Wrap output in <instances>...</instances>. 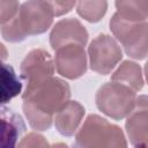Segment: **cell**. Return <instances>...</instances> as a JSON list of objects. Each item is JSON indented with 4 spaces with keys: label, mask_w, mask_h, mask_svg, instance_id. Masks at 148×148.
Wrapping results in <instances>:
<instances>
[{
    "label": "cell",
    "mask_w": 148,
    "mask_h": 148,
    "mask_svg": "<svg viewBox=\"0 0 148 148\" xmlns=\"http://www.w3.org/2000/svg\"><path fill=\"white\" fill-rule=\"evenodd\" d=\"M145 75H146V80L148 82V61L145 64Z\"/></svg>",
    "instance_id": "ffe728a7"
},
{
    "label": "cell",
    "mask_w": 148,
    "mask_h": 148,
    "mask_svg": "<svg viewBox=\"0 0 148 148\" xmlns=\"http://www.w3.org/2000/svg\"><path fill=\"white\" fill-rule=\"evenodd\" d=\"M88 56L91 71L106 75L110 74L121 60L123 52L114 38L105 34H99L90 42Z\"/></svg>",
    "instance_id": "8992f818"
},
{
    "label": "cell",
    "mask_w": 148,
    "mask_h": 148,
    "mask_svg": "<svg viewBox=\"0 0 148 148\" xmlns=\"http://www.w3.org/2000/svg\"><path fill=\"white\" fill-rule=\"evenodd\" d=\"M84 108L76 101H68L54 117V126L57 131L65 136L73 135L84 117Z\"/></svg>",
    "instance_id": "8fae6325"
},
{
    "label": "cell",
    "mask_w": 148,
    "mask_h": 148,
    "mask_svg": "<svg viewBox=\"0 0 148 148\" xmlns=\"http://www.w3.org/2000/svg\"><path fill=\"white\" fill-rule=\"evenodd\" d=\"M54 60L44 49L31 50L21 62V76L27 86L39 83L53 75Z\"/></svg>",
    "instance_id": "ba28073f"
},
{
    "label": "cell",
    "mask_w": 148,
    "mask_h": 148,
    "mask_svg": "<svg viewBox=\"0 0 148 148\" xmlns=\"http://www.w3.org/2000/svg\"><path fill=\"white\" fill-rule=\"evenodd\" d=\"M54 66L57 72L66 79H77L87 71V56L80 44H68L56 50Z\"/></svg>",
    "instance_id": "52a82bcc"
},
{
    "label": "cell",
    "mask_w": 148,
    "mask_h": 148,
    "mask_svg": "<svg viewBox=\"0 0 148 148\" xmlns=\"http://www.w3.org/2000/svg\"><path fill=\"white\" fill-rule=\"evenodd\" d=\"M52 7L56 16H61L69 13L76 3V0H45Z\"/></svg>",
    "instance_id": "ac0fdd59"
},
{
    "label": "cell",
    "mask_w": 148,
    "mask_h": 148,
    "mask_svg": "<svg viewBox=\"0 0 148 148\" xmlns=\"http://www.w3.org/2000/svg\"><path fill=\"white\" fill-rule=\"evenodd\" d=\"M110 30L121 44L127 56L133 59L148 57V22H130L117 13L110 20Z\"/></svg>",
    "instance_id": "5b68a950"
},
{
    "label": "cell",
    "mask_w": 148,
    "mask_h": 148,
    "mask_svg": "<svg viewBox=\"0 0 148 148\" xmlns=\"http://www.w3.org/2000/svg\"><path fill=\"white\" fill-rule=\"evenodd\" d=\"M71 89L59 77H49L39 83L27 86L23 98V112L29 125L37 131H47L53 116L69 101Z\"/></svg>",
    "instance_id": "6da1fadb"
},
{
    "label": "cell",
    "mask_w": 148,
    "mask_h": 148,
    "mask_svg": "<svg viewBox=\"0 0 148 148\" xmlns=\"http://www.w3.org/2000/svg\"><path fill=\"white\" fill-rule=\"evenodd\" d=\"M88 42V31L76 18L60 20L50 34V45L56 51L68 44H80L84 46Z\"/></svg>",
    "instance_id": "30bf717a"
},
{
    "label": "cell",
    "mask_w": 148,
    "mask_h": 148,
    "mask_svg": "<svg viewBox=\"0 0 148 148\" xmlns=\"http://www.w3.org/2000/svg\"><path fill=\"white\" fill-rule=\"evenodd\" d=\"M131 143L135 147H148V96L136 97V103L125 123Z\"/></svg>",
    "instance_id": "9c48e42d"
},
{
    "label": "cell",
    "mask_w": 148,
    "mask_h": 148,
    "mask_svg": "<svg viewBox=\"0 0 148 148\" xmlns=\"http://www.w3.org/2000/svg\"><path fill=\"white\" fill-rule=\"evenodd\" d=\"M117 14L130 22H142L148 18V0H116Z\"/></svg>",
    "instance_id": "5bb4252c"
},
{
    "label": "cell",
    "mask_w": 148,
    "mask_h": 148,
    "mask_svg": "<svg viewBox=\"0 0 148 148\" xmlns=\"http://www.w3.org/2000/svg\"><path fill=\"white\" fill-rule=\"evenodd\" d=\"M22 83L16 76L12 66L2 64L1 74V103L5 104L21 92Z\"/></svg>",
    "instance_id": "9a60e30c"
},
{
    "label": "cell",
    "mask_w": 148,
    "mask_h": 148,
    "mask_svg": "<svg viewBox=\"0 0 148 148\" xmlns=\"http://www.w3.org/2000/svg\"><path fill=\"white\" fill-rule=\"evenodd\" d=\"M54 12L45 0H28L20 6L15 17L1 24V35L5 40L17 43L29 36L45 32L52 24Z\"/></svg>",
    "instance_id": "7a4b0ae2"
},
{
    "label": "cell",
    "mask_w": 148,
    "mask_h": 148,
    "mask_svg": "<svg viewBox=\"0 0 148 148\" xmlns=\"http://www.w3.org/2000/svg\"><path fill=\"white\" fill-rule=\"evenodd\" d=\"M25 125L20 114L14 110L1 108V131H0V147L10 148L16 146L17 140L24 133Z\"/></svg>",
    "instance_id": "7c38bea8"
},
{
    "label": "cell",
    "mask_w": 148,
    "mask_h": 148,
    "mask_svg": "<svg viewBox=\"0 0 148 148\" xmlns=\"http://www.w3.org/2000/svg\"><path fill=\"white\" fill-rule=\"evenodd\" d=\"M77 147H126L121 128L98 114L87 117L75 135Z\"/></svg>",
    "instance_id": "3957f363"
},
{
    "label": "cell",
    "mask_w": 148,
    "mask_h": 148,
    "mask_svg": "<svg viewBox=\"0 0 148 148\" xmlns=\"http://www.w3.org/2000/svg\"><path fill=\"white\" fill-rule=\"evenodd\" d=\"M20 9V5L17 0H1V14L0 22L5 24L13 20Z\"/></svg>",
    "instance_id": "e0dca14e"
},
{
    "label": "cell",
    "mask_w": 148,
    "mask_h": 148,
    "mask_svg": "<svg viewBox=\"0 0 148 148\" xmlns=\"http://www.w3.org/2000/svg\"><path fill=\"white\" fill-rule=\"evenodd\" d=\"M136 91L132 88L119 83L108 82L99 87L96 92L95 102L99 111L108 117L120 120L126 118L135 106Z\"/></svg>",
    "instance_id": "277c9868"
},
{
    "label": "cell",
    "mask_w": 148,
    "mask_h": 148,
    "mask_svg": "<svg viewBox=\"0 0 148 148\" xmlns=\"http://www.w3.org/2000/svg\"><path fill=\"white\" fill-rule=\"evenodd\" d=\"M111 81L123 83L134 91H139L143 87V77L140 66L134 62L126 60L124 61L111 75Z\"/></svg>",
    "instance_id": "4fadbf2b"
},
{
    "label": "cell",
    "mask_w": 148,
    "mask_h": 148,
    "mask_svg": "<svg viewBox=\"0 0 148 148\" xmlns=\"http://www.w3.org/2000/svg\"><path fill=\"white\" fill-rule=\"evenodd\" d=\"M108 9L106 0H77L76 12L88 22L96 23L102 20Z\"/></svg>",
    "instance_id": "2e32d148"
},
{
    "label": "cell",
    "mask_w": 148,
    "mask_h": 148,
    "mask_svg": "<svg viewBox=\"0 0 148 148\" xmlns=\"http://www.w3.org/2000/svg\"><path fill=\"white\" fill-rule=\"evenodd\" d=\"M20 148L23 147H47L49 143L45 140V138L37 133H29L25 135L20 143H17Z\"/></svg>",
    "instance_id": "d6986e66"
}]
</instances>
